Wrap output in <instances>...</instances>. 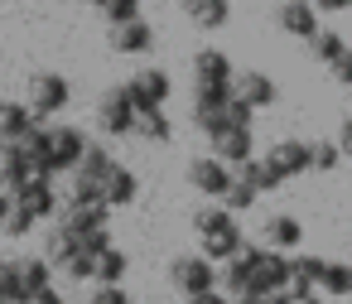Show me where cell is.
<instances>
[{
    "mask_svg": "<svg viewBox=\"0 0 352 304\" xmlns=\"http://www.w3.org/2000/svg\"><path fill=\"white\" fill-rule=\"evenodd\" d=\"M102 270H107V275H121V270H126V261H121V256H107V265H102Z\"/></svg>",
    "mask_w": 352,
    "mask_h": 304,
    "instance_id": "26",
    "label": "cell"
},
{
    "mask_svg": "<svg viewBox=\"0 0 352 304\" xmlns=\"http://www.w3.org/2000/svg\"><path fill=\"white\" fill-rule=\"evenodd\" d=\"M116 44H121V49H145V44H150V30H145V25H131V30H121Z\"/></svg>",
    "mask_w": 352,
    "mask_h": 304,
    "instance_id": "21",
    "label": "cell"
},
{
    "mask_svg": "<svg viewBox=\"0 0 352 304\" xmlns=\"http://www.w3.org/2000/svg\"><path fill=\"white\" fill-rule=\"evenodd\" d=\"M145 135H150V140H164V135H169V121H164L160 111H150V116H145Z\"/></svg>",
    "mask_w": 352,
    "mask_h": 304,
    "instance_id": "23",
    "label": "cell"
},
{
    "mask_svg": "<svg viewBox=\"0 0 352 304\" xmlns=\"http://www.w3.org/2000/svg\"><path fill=\"white\" fill-rule=\"evenodd\" d=\"M236 179H241V184H251L256 193H275V188H285V179L275 174V164H270L265 155H261V160L251 155V160H246V164L236 169Z\"/></svg>",
    "mask_w": 352,
    "mask_h": 304,
    "instance_id": "13",
    "label": "cell"
},
{
    "mask_svg": "<svg viewBox=\"0 0 352 304\" xmlns=\"http://www.w3.org/2000/svg\"><path fill=\"white\" fill-rule=\"evenodd\" d=\"M352 0H314V10H323V15H338V10H347Z\"/></svg>",
    "mask_w": 352,
    "mask_h": 304,
    "instance_id": "25",
    "label": "cell"
},
{
    "mask_svg": "<svg viewBox=\"0 0 352 304\" xmlns=\"http://www.w3.org/2000/svg\"><path fill=\"white\" fill-rule=\"evenodd\" d=\"M342 164V150H338V140H309V169H318V174H333Z\"/></svg>",
    "mask_w": 352,
    "mask_h": 304,
    "instance_id": "17",
    "label": "cell"
},
{
    "mask_svg": "<svg viewBox=\"0 0 352 304\" xmlns=\"http://www.w3.org/2000/svg\"><path fill=\"white\" fill-rule=\"evenodd\" d=\"M232 92H236V97H241L251 111H261V107H275V102H280V87H275V78H270V73H261V68H246V73H236Z\"/></svg>",
    "mask_w": 352,
    "mask_h": 304,
    "instance_id": "6",
    "label": "cell"
},
{
    "mask_svg": "<svg viewBox=\"0 0 352 304\" xmlns=\"http://www.w3.org/2000/svg\"><path fill=\"white\" fill-rule=\"evenodd\" d=\"M232 304H261V299H251V294H241V299H232Z\"/></svg>",
    "mask_w": 352,
    "mask_h": 304,
    "instance_id": "31",
    "label": "cell"
},
{
    "mask_svg": "<svg viewBox=\"0 0 352 304\" xmlns=\"http://www.w3.org/2000/svg\"><path fill=\"white\" fill-rule=\"evenodd\" d=\"M261 232H265V246H270V251H294V246L304 241V227H299L294 213H270Z\"/></svg>",
    "mask_w": 352,
    "mask_h": 304,
    "instance_id": "10",
    "label": "cell"
},
{
    "mask_svg": "<svg viewBox=\"0 0 352 304\" xmlns=\"http://www.w3.org/2000/svg\"><path fill=\"white\" fill-rule=\"evenodd\" d=\"M193 227L203 237V256L208 261H232V256L246 251V237H241V227H236V217L227 208H203L193 217Z\"/></svg>",
    "mask_w": 352,
    "mask_h": 304,
    "instance_id": "1",
    "label": "cell"
},
{
    "mask_svg": "<svg viewBox=\"0 0 352 304\" xmlns=\"http://www.w3.org/2000/svg\"><path fill=\"white\" fill-rule=\"evenodd\" d=\"M107 126H111V131H131V116H126V97H111V102H107Z\"/></svg>",
    "mask_w": 352,
    "mask_h": 304,
    "instance_id": "20",
    "label": "cell"
},
{
    "mask_svg": "<svg viewBox=\"0 0 352 304\" xmlns=\"http://www.w3.org/2000/svg\"><path fill=\"white\" fill-rule=\"evenodd\" d=\"M193 304H232V299H227V294H217V290H212V294H198V299H193Z\"/></svg>",
    "mask_w": 352,
    "mask_h": 304,
    "instance_id": "27",
    "label": "cell"
},
{
    "mask_svg": "<svg viewBox=\"0 0 352 304\" xmlns=\"http://www.w3.org/2000/svg\"><path fill=\"white\" fill-rule=\"evenodd\" d=\"M174 285H179L188 299L212 294V285H217V265H208V256H179V261H174Z\"/></svg>",
    "mask_w": 352,
    "mask_h": 304,
    "instance_id": "4",
    "label": "cell"
},
{
    "mask_svg": "<svg viewBox=\"0 0 352 304\" xmlns=\"http://www.w3.org/2000/svg\"><path fill=\"white\" fill-rule=\"evenodd\" d=\"M222 198H227V213L236 217V213H246V208L256 203V188H251V184H241V179H232V188H227Z\"/></svg>",
    "mask_w": 352,
    "mask_h": 304,
    "instance_id": "18",
    "label": "cell"
},
{
    "mask_svg": "<svg viewBox=\"0 0 352 304\" xmlns=\"http://www.w3.org/2000/svg\"><path fill=\"white\" fill-rule=\"evenodd\" d=\"M318 294L323 299H347L352 294V265L347 261H323L318 265Z\"/></svg>",
    "mask_w": 352,
    "mask_h": 304,
    "instance_id": "12",
    "label": "cell"
},
{
    "mask_svg": "<svg viewBox=\"0 0 352 304\" xmlns=\"http://www.w3.org/2000/svg\"><path fill=\"white\" fill-rule=\"evenodd\" d=\"M193 73H198V92H227V87L236 83V73H232V58H227L222 49H198V58H193Z\"/></svg>",
    "mask_w": 352,
    "mask_h": 304,
    "instance_id": "3",
    "label": "cell"
},
{
    "mask_svg": "<svg viewBox=\"0 0 352 304\" xmlns=\"http://www.w3.org/2000/svg\"><path fill=\"white\" fill-rule=\"evenodd\" d=\"M251 150H256L251 126H222V131L212 135V160H222L227 169H241V164L251 160Z\"/></svg>",
    "mask_w": 352,
    "mask_h": 304,
    "instance_id": "5",
    "label": "cell"
},
{
    "mask_svg": "<svg viewBox=\"0 0 352 304\" xmlns=\"http://www.w3.org/2000/svg\"><path fill=\"white\" fill-rule=\"evenodd\" d=\"M338 150L352 160V116H342V126H338Z\"/></svg>",
    "mask_w": 352,
    "mask_h": 304,
    "instance_id": "24",
    "label": "cell"
},
{
    "mask_svg": "<svg viewBox=\"0 0 352 304\" xmlns=\"http://www.w3.org/2000/svg\"><path fill=\"white\" fill-rule=\"evenodd\" d=\"M265 160L275 164L280 179H299V174H309V140L285 135V140H275V145L265 150Z\"/></svg>",
    "mask_w": 352,
    "mask_h": 304,
    "instance_id": "7",
    "label": "cell"
},
{
    "mask_svg": "<svg viewBox=\"0 0 352 304\" xmlns=\"http://www.w3.org/2000/svg\"><path fill=\"white\" fill-rule=\"evenodd\" d=\"M251 265H256V246H246L241 256H232V261H227V270H222L227 299H241V294H251Z\"/></svg>",
    "mask_w": 352,
    "mask_h": 304,
    "instance_id": "11",
    "label": "cell"
},
{
    "mask_svg": "<svg viewBox=\"0 0 352 304\" xmlns=\"http://www.w3.org/2000/svg\"><path fill=\"white\" fill-rule=\"evenodd\" d=\"M184 10H188V20H193L198 30H222L227 15H232L227 0H184Z\"/></svg>",
    "mask_w": 352,
    "mask_h": 304,
    "instance_id": "14",
    "label": "cell"
},
{
    "mask_svg": "<svg viewBox=\"0 0 352 304\" xmlns=\"http://www.w3.org/2000/svg\"><path fill=\"white\" fill-rule=\"evenodd\" d=\"M232 179H236V174H232L222 160H208V155H203V160L188 164V184H193L198 193H208V198H222V193L232 188Z\"/></svg>",
    "mask_w": 352,
    "mask_h": 304,
    "instance_id": "8",
    "label": "cell"
},
{
    "mask_svg": "<svg viewBox=\"0 0 352 304\" xmlns=\"http://www.w3.org/2000/svg\"><path fill=\"white\" fill-rule=\"evenodd\" d=\"M261 304H294L289 294H270V299H261Z\"/></svg>",
    "mask_w": 352,
    "mask_h": 304,
    "instance_id": "29",
    "label": "cell"
},
{
    "mask_svg": "<svg viewBox=\"0 0 352 304\" xmlns=\"http://www.w3.org/2000/svg\"><path fill=\"white\" fill-rule=\"evenodd\" d=\"M333 78H338L342 87H352V44H347V49H342V58L333 63Z\"/></svg>",
    "mask_w": 352,
    "mask_h": 304,
    "instance_id": "22",
    "label": "cell"
},
{
    "mask_svg": "<svg viewBox=\"0 0 352 304\" xmlns=\"http://www.w3.org/2000/svg\"><path fill=\"white\" fill-rule=\"evenodd\" d=\"M275 25H280V34H294V39H304V44L323 30L314 6H285V0H280V10H275Z\"/></svg>",
    "mask_w": 352,
    "mask_h": 304,
    "instance_id": "9",
    "label": "cell"
},
{
    "mask_svg": "<svg viewBox=\"0 0 352 304\" xmlns=\"http://www.w3.org/2000/svg\"><path fill=\"white\" fill-rule=\"evenodd\" d=\"M164 97H169V78H164V73H155V68H150V73H140V83H135V102H140L145 111H155Z\"/></svg>",
    "mask_w": 352,
    "mask_h": 304,
    "instance_id": "15",
    "label": "cell"
},
{
    "mask_svg": "<svg viewBox=\"0 0 352 304\" xmlns=\"http://www.w3.org/2000/svg\"><path fill=\"white\" fill-rule=\"evenodd\" d=\"M285 285H289V256H285V251H270V246H256V265H251V299L285 294Z\"/></svg>",
    "mask_w": 352,
    "mask_h": 304,
    "instance_id": "2",
    "label": "cell"
},
{
    "mask_svg": "<svg viewBox=\"0 0 352 304\" xmlns=\"http://www.w3.org/2000/svg\"><path fill=\"white\" fill-rule=\"evenodd\" d=\"M285 294H289L294 304H304L309 294H318V285H314V280H309L304 270H294V265H289V285H285Z\"/></svg>",
    "mask_w": 352,
    "mask_h": 304,
    "instance_id": "19",
    "label": "cell"
},
{
    "mask_svg": "<svg viewBox=\"0 0 352 304\" xmlns=\"http://www.w3.org/2000/svg\"><path fill=\"white\" fill-rule=\"evenodd\" d=\"M304 304H328V299H323V294H309V299H304Z\"/></svg>",
    "mask_w": 352,
    "mask_h": 304,
    "instance_id": "30",
    "label": "cell"
},
{
    "mask_svg": "<svg viewBox=\"0 0 352 304\" xmlns=\"http://www.w3.org/2000/svg\"><path fill=\"white\" fill-rule=\"evenodd\" d=\"M285 6H314V0H285Z\"/></svg>",
    "mask_w": 352,
    "mask_h": 304,
    "instance_id": "32",
    "label": "cell"
},
{
    "mask_svg": "<svg viewBox=\"0 0 352 304\" xmlns=\"http://www.w3.org/2000/svg\"><path fill=\"white\" fill-rule=\"evenodd\" d=\"M342 49H347V39H342L338 30H318V34L309 39V54H314L318 63H328V68H333V63L342 58Z\"/></svg>",
    "mask_w": 352,
    "mask_h": 304,
    "instance_id": "16",
    "label": "cell"
},
{
    "mask_svg": "<svg viewBox=\"0 0 352 304\" xmlns=\"http://www.w3.org/2000/svg\"><path fill=\"white\" fill-rule=\"evenodd\" d=\"M97 304H126V294H116V290H107V294H102Z\"/></svg>",
    "mask_w": 352,
    "mask_h": 304,
    "instance_id": "28",
    "label": "cell"
}]
</instances>
